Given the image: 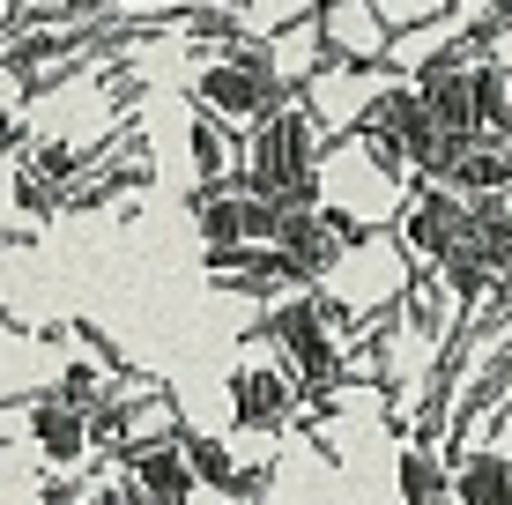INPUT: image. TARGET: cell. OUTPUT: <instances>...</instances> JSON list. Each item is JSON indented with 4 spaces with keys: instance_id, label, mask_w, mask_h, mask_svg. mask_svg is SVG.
<instances>
[{
    "instance_id": "cell-1",
    "label": "cell",
    "mask_w": 512,
    "mask_h": 505,
    "mask_svg": "<svg viewBox=\"0 0 512 505\" xmlns=\"http://www.w3.org/2000/svg\"><path fill=\"white\" fill-rule=\"evenodd\" d=\"M297 82L282 75L275 60V38L268 30H231V38H201L193 52V75H186V97L201 104L216 127H231L238 142L260 127V119L275 112L282 97H290Z\"/></svg>"
},
{
    "instance_id": "cell-2",
    "label": "cell",
    "mask_w": 512,
    "mask_h": 505,
    "mask_svg": "<svg viewBox=\"0 0 512 505\" xmlns=\"http://www.w3.org/2000/svg\"><path fill=\"white\" fill-rule=\"evenodd\" d=\"M327 149H334V134H327L320 104H312L305 90H290V97H282L253 134H245V171H238V179L253 186V194H268L275 208L320 201Z\"/></svg>"
},
{
    "instance_id": "cell-3",
    "label": "cell",
    "mask_w": 512,
    "mask_h": 505,
    "mask_svg": "<svg viewBox=\"0 0 512 505\" xmlns=\"http://www.w3.org/2000/svg\"><path fill=\"white\" fill-rule=\"evenodd\" d=\"M260 342L290 364V379L312 394V402H327V394L349 387V335L327 320V305H320V290H312V283L275 290L268 312H260Z\"/></svg>"
},
{
    "instance_id": "cell-4",
    "label": "cell",
    "mask_w": 512,
    "mask_h": 505,
    "mask_svg": "<svg viewBox=\"0 0 512 505\" xmlns=\"http://www.w3.org/2000/svg\"><path fill=\"white\" fill-rule=\"evenodd\" d=\"M386 238H394V253L409 260L416 275H431V268H446V260L475 238V201L453 194V186H438V179L431 186H409V201L394 208Z\"/></svg>"
},
{
    "instance_id": "cell-5",
    "label": "cell",
    "mask_w": 512,
    "mask_h": 505,
    "mask_svg": "<svg viewBox=\"0 0 512 505\" xmlns=\"http://www.w3.org/2000/svg\"><path fill=\"white\" fill-rule=\"evenodd\" d=\"M357 246H364V223L342 216V208H327V201H297V208H282V223H275V253L290 260L297 283H334Z\"/></svg>"
},
{
    "instance_id": "cell-6",
    "label": "cell",
    "mask_w": 512,
    "mask_h": 505,
    "mask_svg": "<svg viewBox=\"0 0 512 505\" xmlns=\"http://www.w3.org/2000/svg\"><path fill=\"white\" fill-rule=\"evenodd\" d=\"M312 409V394L290 379V364H282L268 342H253V350H238L231 364V416H238V431H290L297 416Z\"/></svg>"
},
{
    "instance_id": "cell-7",
    "label": "cell",
    "mask_w": 512,
    "mask_h": 505,
    "mask_svg": "<svg viewBox=\"0 0 512 505\" xmlns=\"http://www.w3.org/2000/svg\"><path fill=\"white\" fill-rule=\"evenodd\" d=\"M282 208L268 194H253L245 179H223L208 194H193V238L201 253H245V246H275Z\"/></svg>"
},
{
    "instance_id": "cell-8",
    "label": "cell",
    "mask_w": 512,
    "mask_h": 505,
    "mask_svg": "<svg viewBox=\"0 0 512 505\" xmlns=\"http://www.w3.org/2000/svg\"><path fill=\"white\" fill-rule=\"evenodd\" d=\"M23 431H30V446H38V461L52 468V476H82V468L104 461L97 409H90V402H67L60 387L38 394V402L23 409Z\"/></svg>"
},
{
    "instance_id": "cell-9",
    "label": "cell",
    "mask_w": 512,
    "mask_h": 505,
    "mask_svg": "<svg viewBox=\"0 0 512 505\" xmlns=\"http://www.w3.org/2000/svg\"><path fill=\"white\" fill-rule=\"evenodd\" d=\"M112 476L127 483L134 505H201V476H193V454H186V431L179 439H156V446H127V454H104Z\"/></svg>"
},
{
    "instance_id": "cell-10",
    "label": "cell",
    "mask_w": 512,
    "mask_h": 505,
    "mask_svg": "<svg viewBox=\"0 0 512 505\" xmlns=\"http://www.w3.org/2000/svg\"><path fill=\"white\" fill-rule=\"evenodd\" d=\"M141 179H156V149H149V134H119V142H104L97 156H82V171L67 179V194L60 208H97V201H112V194H127V186Z\"/></svg>"
},
{
    "instance_id": "cell-11",
    "label": "cell",
    "mask_w": 512,
    "mask_h": 505,
    "mask_svg": "<svg viewBox=\"0 0 512 505\" xmlns=\"http://www.w3.org/2000/svg\"><path fill=\"white\" fill-rule=\"evenodd\" d=\"M186 454H193V476H201L208 498H223V505H253L260 498V468L238 454L231 431H186Z\"/></svg>"
},
{
    "instance_id": "cell-12",
    "label": "cell",
    "mask_w": 512,
    "mask_h": 505,
    "mask_svg": "<svg viewBox=\"0 0 512 505\" xmlns=\"http://www.w3.org/2000/svg\"><path fill=\"white\" fill-rule=\"evenodd\" d=\"M312 15H320L334 60H364V67H379V60H386V45H394V30H386V15L372 8V0H327V8H312Z\"/></svg>"
},
{
    "instance_id": "cell-13",
    "label": "cell",
    "mask_w": 512,
    "mask_h": 505,
    "mask_svg": "<svg viewBox=\"0 0 512 505\" xmlns=\"http://www.w3.org/2000/svg\"><path fill=\"white\" fill-rule=\"evenodd\" d=\"M453 446L423 439V431H401V505H453Z\"/></svg>"
},
{
    "instance_id": "cell-14",
    "label": "cell",
    "mask_w": 512,
    "mask_h": 505,
    "mask_svg": "<svg viewBox=\"0 0 512 505\" xmlns=\"http://www.w3.org/2000/svg\"><path fill=\"white\" fill-rule=\"evenodd\" d=\"M208 283L216 290H245V298H275V290H290V260L275 246H245V253H208Z\"/></svg>"
},
{
    "instance_id": "cell-15",
    "label": "cell",
    "mask_w": 512,
    "mask_h": 505,
    "mask_svg": "<svg viewBox=\"0 0 512 505\" xmlns=\"http://www.w3.org/2000/svg\"><path fill=\"white\" fill-rule=\"evenodd\" d=\"M453 505H512V461L498 446H475L453 461Z\"/></svg>"
},
{
    "instance_id": "cell-16",
    "label": "cell",
    "mask_w": 512,
    "mask_h": 505,
    "mask_svg": "<svg viewBox=\"0 0 512 505\" xmlns=\"http://www.w3.org/2000/svg\"><path fill=\"white\" fill-rule=\"evenodd\" d=\"M372 8L386 15V30L401 38V30H423V23H438V15H446L453 0H372Z\"/></svg>"
},
{
    "instance_id": "cell-17",
    "label": "cell",
    "mask_w": 512,
    "mask_h": 505,
    "mask_svg": "<svg viewBox=\"0 0 512 505\" xmlns=\"http://www.w3.org/2000/svg\"><path fill=\"white\" fill-rule=\"evenodd\" d=\"M23 23V0H0V30H15Z\"/></svg>"
},
{
    "instance_id": "cell-18",
    "label": "cell",
    "mask_w": 512,
    "mask_h": 505,
    "mask_svg": "<svg viewBox=\"0 0 512 505\" xmlns=\"http://www.w3.org/2000/svg\"><path fill=\"white\" fill-rule=\"evenodd\" d=\"M8 127H15V119H8V112H0V149H8Z\"/></svg>"
},
{
    "instance_id": "cell-19",
    "label": "cell",
    "mask_w": 512,
    "mask_h": 505,
    "mask_svg": "<svg viewBox=\"0 0 512 505\" xmlns=\"http://www.w3.org/2000/svg\"><path fill=\"white\" fill-rule=\"evenodd\" d=\"M305 8H327V0H305Z\"/></svg>"
}]
</instances>
